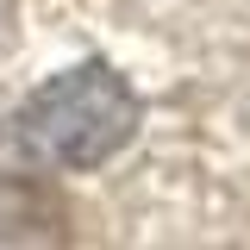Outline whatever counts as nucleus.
<instances>
[{
    "instance_id": "1",
    "label": "nucleus",
    "mask_w": 250,
    "mask_h": 250,
    "mask_svg": "<svg viewBox=\"0 0 250 250\" xmlns=\"http://www.w3.org/2000/svg\"><path fill=\"white\" fill-rule=\"evenodd\" d=\"M138 131V100L125 88V75L113 62H75L50 75L44 88H31V100L13 113V144L44 163V169H100L106 156H119Z\"/></svg>"
}]
</instances>
